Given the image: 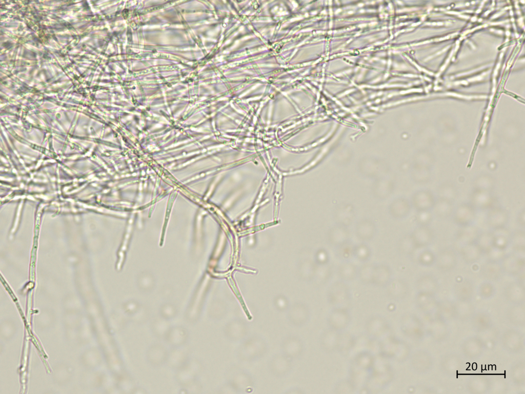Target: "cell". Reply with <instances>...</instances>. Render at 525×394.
Returning <instances> with one entry per match:
<instances>
[{
  "instance_id": "cell-7",
  "label": "cell",
  "mask_w": 525,
  "mask_h": 394,
  "mask_svg": "<svg viewBox=\"0 0 525 394\" xmlns=\"http://www.w3.org/2000/svg\"><path fill=\"white\" fill-rule=\"evenodd\" d=\"M350 318L347 309L334 308L328 319L330 327L331 329L339 332L347 327Z\"/></svg>"
},
{
  "instance_id": "cell-15",
  "label": "cell",
  "mask_w": 525,
  "mask_h": 394,
  "mask_svg": "<svg viewBox=\"0 0 525 394\" xmlns=\"http://www.w3.org/2000/svg\"><path fill=\"white\" fill-rule=\"evenodd\" d=\"M505 254L504 250L493 247L485 254L487 256V260L500 262Z\"/></svg>"
},
{
  "instance_id": "cell-1",
  "label": "cell",
  "mask_w": 525,
  "mask_h": 394,
  "mask_svg": "<svg viewBox=\"0 0 525 394\" xmlns=\"http://www.w3.org/2000/svg\"><path fill=\"white\" fill-rule=\"evenodd\" d=\"M458 262V253L452 247H445L436 254L434 265L440 270L448 271L454 269Z\"/></svg>"
},
{
  "instance_id": "cell-5",
  "label": "cell",
  "mask_w": 525,
  "mask_h": 394,
  "mask_svg": "<svg viewBox=\"0 0 525 394\" xmlns=\"http://www.w3.org/2000/svg\"><path fill=\"white\" fill-rule=\"evenodd\" d=\"M455 234V240L460 246L475 243L481 230L475 224L459 227Z\"/></svg>"
},
{
  "instance_id": "cell-2",
  "label": "cell",
  "mask_w": 525,
  "mask_h": 394,
  "mask_svg": "<svg viewBox=\"0 0 525 394\" xmlns=\"http://www.w3.org/2000/svg\"><path fill=\"white\" fill-rule=\"evenodd\" d=\"M503 272L514 275L521 272L525 267L524 258L515 252L505 254L500 261Z\"/></svg>"
},
{
  "instance_id": "cell-13",
  "label": "cell",
  "mask_w": 525,
  "mask_h": 394,
  "mask_svg": "<svg viewBox=\"0 0 525 394\" xmlns=\"http://www.w3.org/2000/svg\"><path fill=\"white\" fill-rule=\"evenodd\" d=\"M476 243L482 251L483 254H486L493 247L492 231H481Z\"/></svg>"
},
{
  "instance_id": "cell-8",
  "label": "cell",
  "mask_w": 525,
  "mask_h": 394,
  "mask_svg": "<svg viewBox=\"0 0 525 394\" xmlns=\"http://www.w3.org/2000/svg\"><path fill=\"white\" fill-rule=\"evenodd\" d=\"M459 254L467 264L472 265L477 263L483 253L476 243L460 246Z\"/></svg>"
},
{
  "instance_id": "cell-14",
  "label": "cell",
  "mask_w": 525,
  "mask_h": 394,
  "mask_svg": "<svg viewBox=\"0 0 525 394\" xmlns=\"http://www.w3.org/2000/svg\"><path fill=\"white\" fill-rule=\"evenodd\" d=\"M436 254L430 249L425 248L419 253L418 258L419 263L424 267H431L434 265Z\"/></svg>"
},
{
  "instance_id": "cell-6",
  "label": "cell",
  "mask_w": 525,
  "mask_h": 394,
  "mask_svg": "<svg viewBox=\"0 0 525 394\" xmlns=\"http://www.w3.org/2000/svg\"><path fill=\"white\" fill-rule=\"evenodd\" d=\"M452 219L457 226L463 227L475 224L476 214L471 208L463 206L458 207L452 214Z\"/></svg>"
},
{
  "instance_id": "cell-12",
  "label": "cell",
  "mask_w": 525,
  "mask_h": 394,
  "mask_svg": "<svg viewBox=\"0 0 525 394\" xmlns=\"http://www.w3.org/2000/svg\"><path fill=\"white\" fill-rule=\"evenodd\" d=\"M481 267L483 274L488 277H497L503 272L499 262L487 260Z\"/></svg>"
},
{
  "instance_id": "cell-4",
  "label": "cell",
  "mask_w": 525,
  "mask_h": 394,
  "mask_svg": "<svg viewBox=\"0 0 525 394\" xmlns=\"http://www.w3.org/2000/svg\"><path fill=\"white\" fill-rule=\"evenodd\" d=\"M412 238L417 247L425 248L434 243L435 233L429 225H420L414 231Z\"/></svg>"
},
{
  "instance_id": "cell-11",
  "label": "cell",
  "mask_w": 525,
  "mask_h": 394,
  "mask_svg": "<svg viewBox=\"0 0 525 394\" xmlns=\"http://www.w3.org/2000/svg\"><path fill=\"white\" fill-rule=\"evenodd\" d=\"M493 247L506 250L510 246V232L506 228L492 231Z\"/></svg>"
},
{
  "instance_id": "cell-16",
  "label": "cell",
  "mask_w": 525,
  "mask_h": 394,
  "mask_svg": "<svg viewBox=\"0 0 525 394\" xmlns=\"http://www.w3.org/2000/svg\"><path fill=\"white\" fill-rule=\"evenodd\" d=\"M524 211L521 212L516 218V222L520 228L524 229L525 227V215Z\"/></svg>"
},
{
  "instance_id": "cell-10",
  "label": "cell",
  "mask_w": 525,
  "mask_h": 394,
  "mask_svg": "<svg viewBox=\"0 0 525 394\" xmlns=\"http://www.w3.org/2000/svg\"><path fill=\"white\" fill-rule=\"evenodd\" d=\"M510 246L513 252L520 254L525 251L524 229H516L510 232Z\"/></svg>"
},
{
  "instance_id": "cell-9",
  "label": "cell",
  "mask_w": 525,
  "mask_h": 394,
  "mask_svg": "<svg viewBox=\"0 0 525 394\" xmlns=\"http://www.w3.org/2000/svg\"><path fill=\"white\" fill-rule=\"evenodd\" d=\"M367 330L373 337L382 338L388 329L386 322L380 317L371 319L367 324Z\"/></svg>"
},
{
  "instance_id": "cell-3",
  "label": "cell",
  "mask_w": 525,
  "mask_h": 394,
  "mask_svg": "<svg viewBox=\"0 0 525 394\" xmlns=\"http://www.w3.org/2000/svg\"><path fill=\"white\" fill-rule=\"evenodd\" d=\"M486 221L488 227L494 231L506 228L509 221V216L504 210L496 209L488 213Z\"/></svg>"
}]
</instances>
